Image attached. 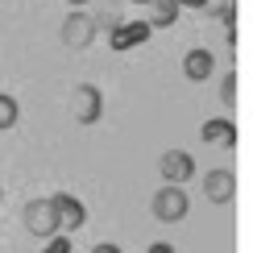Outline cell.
<instances>
[{
  "instance_id": "obj_17",
  "label": "cell",
  "mask_w": 253,
  "mask_h": 253,
  "mask_svg": "<svg viewBox=\"0 0 253 253\" xmlns=\"http://www.w3.org/2000/svg\"><path fill=\"white\" fill-rule=\"evenodd\" d=\"M145 253H174V245H166V241H154V245L145 249Z\"/></svg>"
},
{
  "instance_id": "obj_12",
  "label": "cell",
  "mask_w": 253,
  "mask_h": 253,
  "mask_svg": "<svg viewBox=\"0 0 253 253\" xmlns=\"http://www.w3.org/2000/svg\"><path fill=\"white\" fill-rule=\"evenodd\" d=\"M91 25H96V34H100V29H104V34H117V29L125 25V17H121L112 4H100L96 13H91Z\"/></svg>"
},
{
  "instance_id": "obj_18",
  "label": "cell",
  "mask_w": 253,
  "mask_h": 253,
  "mask_svg": "<svg viewBox=\"0 0 253 253\" xmlns=\"http://www.w3.org/2000/svg\"><path fill=\"white\" fill-rule=\"evenodd\" d=\"M178 8H208V0H178Z\"/></svg>"
},
{
  "instance_id": "obj_19",
  "label": "cell",
  "mask_w": 253,
  "mask_h": 253,
  "mask_svg": "<svg viewBox=\"0 0 253 253\" xmlns=\"http://www.w3.org/2000/svg\"><path fill=\"white\" fill-rule=\"evenodd\" d=\"M67 4H71V8H83V4H91V0H67Z\"/></svg>"
},
{
  "instance_id": "obj_16",
  "label": "cell",
  "mask_w": 253,
  "mask_h": 253,
  "mask_svg": "<svg viewBox=\"0 0 253 253\" xmlns=\"http://www.w3.org/2000/svg\"><path fill=\"white\" fill-rule=\"evenodd\" d=\"M91 253H125V249L112 245V241H104V245H91Z\"/></svg>"
},
{
  "instance_id": "obj_4",
  "label": "cell",
  "mask_w": 253,
  "mask_h": 253,
  "mask_svg": "<svg viewBox=\"0 0 253 253\" xmlns=\"http://www.w3.org/2000/svg\"><path fill=\"white\" fill-rule=\"evenodd\" d=\"M58 38H62V46H67V50H87L91 42H96L91 13H83V8H71L67 21H62V29H58Z\"/></svg>"
},
{
  "instance_id": "obj_20",
  "label": "cell",
  "mask_w": 253,
  "mask_h": 253,
  "mask_svg": "<svg viewBox=\"0 0 253 253\" xmlns=\"http://www.w3.org/2000/svg\"><path fill=\"white\" fill-rule=\"evenodd\" d=\"M129 4H150V0H129Z\"/></svg>"
},
{
  "instance_id": "obj_6",
  "label": "cell",
  "mask_w": 253,
  "mask_h": 253,
  "mask_svg": "<svg viewBox=\"0 0 253 253\" xmlns=\"http://www.w3.org/2000/svg\"><path fill=\"white\" fill-rule=\"evenodd\" d=\"M158 174H162V183L183 187L187 178L195 174V158L187 154V150H166L162 158H158Z\"/></svg>"
},
{
  "instance_id": "obj_9",
  "label": "cell",
  "mask_w": 253,
  "mask_h": 253,
  "mask_svg": "<svg viewBox=\"0 0 253 253\" xmlns=\"http://www.w3.org/2000/svg\"><path fill=\"white\" fill-rule=\"evenodd\" d=\"M199 137H204L208 145L233 150V145H237V125L228 121V117H212V121H204V125H199Z\"/></svg>"
},
{
  "instance_id": "obj_8",
  "label": "cell",
  "mask_w": 253,
  "mask_h": 253,
  "mask_svg": "<svg viewBox=\"0 0 253 253\" xmlns=\"http://www.w3.org/2000/svg\"><path fill=\"white\" fill-rule=\"evenodd\" d=\"M183 75L191 79V83H208V79L216 75V54H212V50H204V46L187 50V54H183Z\"/></svg>"
},
{
  "instance_id": "obj_7",
  "label": "cell",
  "mask_w": 253,
  "mask_h": 253,
  "mask_svg": "<svg viewBox=\"0 0 253 253\" xmlns=\"http://www.w3.org/2000/svg\"><path fill=\"white\" fill-rule=\"evenodd\" d=\"M50 199H54V212H58V224H62V228L79 233V228L87 224V208H83V199H79V195H71V191H54Z\"/></svg>"
},
{
  "instance_id": "obj_2",
  "label": "cell",
  "mask_w": 253,
  "mask_h": 253,
  "mask_svg": "<svg viewBox=\"0 0 253 253\" xmlns=\"http://www.w3.org/2000/svg\"><path fill=\"white\" fill-rule=\"evenodd\" d=\"M150 212H154V220H162V224H178V220H187V212H191V199H187L183 187L162 183L150 195Z\"/></svg>"
},
{
  "instance_id": "obj_13",
  "label": "cell",
  "mask_w": 253,
  "mask_h": 253,
  "mask_svg": "<svg viewBox=\"0 0 253 253\" xmlns=\"http://www.w3.org/2000/svg\"><path fill=\"white\" fill-rule=\"evenodd\" d=\"M17 121H21V104L8 96V91H0V133H8Z\"/></svg>"
},
{
  "instance_id": "obj_3",
  "label": "cell",
  "mask_w": 253,
  "mask_h": 253,
  "mask_svg": "<svg viewBox=\"0 0 253 253\" xmlns=\"http://www.w3.org/2000/svg\"><path fill=\"white\" fill-rule=\"evenodd\" d=\"M71 117H75V125H96L104 117V91L96 83H75V91H71Z\"/></svg>"
},
{
  "instance_id": "obj_14",
  "label": "cell",
  "mask_w": 253,
  "mask_h": 253,
  "mask_svg": "<svg viewBox=\"0 0 253 253\" xmlns=\"http://www.w3.org/2000/svg\"><path fill=\"white\" fill-rule=\"evenodd\" d=\"M220 100H224V108H233V104H237V75H233V71L220 75Z\"/></svg>"
},
{
  "instance_id": "obj_10",
  "label": "cell",
  "mask_w": 253,
  "mask_h": 253,
  "mask_svg": "<svg viewBox=\"0 0 253 253\" xmlns=\"http://www.w3.org/2000/svg\"><path fill=\"white\" fill-rule=\"evenodd\" d=\"M145 8H150V21H145L150 29H170L174 21H178V13H183L178 0H150Z\"/></svg>"
},
{
  "instance_id": "obj_15",
  "label": "cell",
  "mask_w": 253,
  "mask_h": 253,
  "mask_svg": "<svg viewBox=\"0 0 253 253\" xmlns=\"http://www.w3.org/2000/svg\"><path fill=\"white\" fill-rule=\"evenodd\" d=\"M46 253H71V245H67V241H58V237H50V249Z\"/></svg>"
},
{
  "instance_id": "obj_1",
  "label": "cell",
  "mask_w": 253,
  "mask_h": 253,
  "mask_svg": "<svg viewBox=\"0 0 253 253\" xmlns=\"http://www.w3.org/2000/svg\"><path fill=\"white\" fill-rule=\"evenodd\" d=\"M21 224H25V233H34V237H42V241H50V237L62 233L58 212H54V199H50V195L29 199V204L21 208Z\"/></svg>"
},
{
  "instance_id": "obj_5",
  "label": "cell",
  "mask_w": 253,
  "mask_h": 253,
  "mask_svg": "<svg viewBox=\"0 0 253 253\" xmlns=\"http://www.w3.org/2000/svg\"><path fill=\"white\" fill-rule=\"evenodd\" d=\"M199 187H204V199H208V204H216V208H224V204H233V199H237V174L228 170V166L208 170Z\"/></svg>"
},
{
  "instance_id": "obj_11",
  "label": "cell",
  "mask_w": 253,
  "mask_h": 253,
  "mask_svg": "<svg viewBox=\"0 0 253 253\" xmlns=\"http://www.w3.org/2000/svg\"><path fill=\"white\" fill-rule=\"evenodd\" d=\"M150 38V25L145 21H129V25H121L117 34H112V50H129V46H137V42H145Z\"/></svg>"
}]
</instances>
